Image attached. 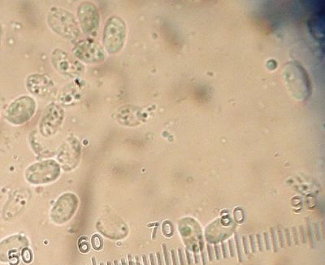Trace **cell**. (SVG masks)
<instances>
[{
	"label": "cell",
	"instance_id": "38",
	"mask_svg": "<svg viewBox=\"0 0 325 265\" xmlns=\"http://www.w3.org/2000/svg\"><path fill=\"white\" fill-rule=\"evenodd\" d=\"M157 230H158V228L157 227H155V229H154V231H153L152 234V239H155V237H156Z\"/></svg>",
	"mask_w": 325,
	"mask_h": 265
},
{
	"label": "cell",
	"instance_id": "43",
	"mask_svg": "<svg viewBox=\"0 0 325 265\" xmlns=\"http://www.w3.org/2000/svg\"><path fill=\"white\" fill-rule=\"evenodd\" d=\"M114 263H115V265H119V262H118V260H117V259L114 261Z\"/></svg>",
	"mask_w": 325,
	"mask_h": 265
},
{
	"label": "cell",
	"instance_id": "4",
	"mask_svg": "<svg viewBox=\"0 0 325 265\" xmlns=\"http://www.w3.org/2000/svg\"><path fill=\"white\" fill-rule=\"evenodd\" d=\"M37 104L32 97L27 95L20 96L7 109V120L15 125H21L34 116Z\"/></svg>",
	"mask_w": 325,
	"mask_h": 265
},
{
	"label": "cell",
	"instance_id": "21",
	"mask_svg": "<svg viewBox=\"0 0 325 265\" xmlns=\"http://www.w3.org/2000/svg\"><path fill=\"white\" fill-rule=\"evenodd\" d=\"M299 234L300 237H301V244H307V241H308V237H307V234H306L305 229H304V226H299Z\"/></svg>",
	"mask_w": 325,
	"mask_h": 265
},
{
	"label": "cell",
	"instance_id": "10",
	"mask_svg": "<svg viewBox=\"0 0 325 265\" xmlns=\"http://www.w3.org/2000/svg\"><path fill=\"white\" fill-rule=\"evenodd\" d=\"M307 222V237H308V241H309L310 247L311 248H315V241H314V234L313 230H312V224H311V220L309 218L306 219Z\"/></svg>",
	"mask_w": 325,
	"mask_h": 265
},
{
	"label": "cell",
	"instance_id": "19",
	"mask_svg": "<svg viewBox=\"0 0 325 265\" xmlns=\"http://www.w3.org/2000/svg\"><path fill=\"white\" fill-rule=\"evenodd\" d=\"M31 251L29 249H25L23 250V252H22V257H23V260H24L26 263H30L31 262Z\"/></svg>",
	"mask_w": 325,
	"mask_h": 265
},
{
	"label": "cell",
	"instance_id": "18",
	"mask_svg": "<svg viewBox=\"0 0 325 265\" xmlns=\"http://www.w3.org/2000/svg\"><path fill=\"white\" fill-rule=\"evenodd\" d=\"M314 234H315V239L318 241L321 240V234H320V230H319V222H315L314 223Z\"/></svg>",
	"mask_w": 325,
	"mask_h": 265
},
{
	"label": "cell",
	"instance_id": "17",
	"mask_svg": "<svg viewBox=\"0 0 325 265\" xmlns=\"http://www.w3.org/2000/svg\"><path fill=\"white\" fill-rule=\"evenodd\" d=\"M242 245H243L244 252L247 256H250V248H249V242H248L247 237L244 235L242 237Z\"/></svg>",
	"mask_w": 325,
	"mask_h": 265
},
{
	"label": "cell",
	"instance_id": "32",
	"mask_svg": "<svg viewBox=\"0 0 325 265\" xmlns=\"http://www.w3.org/2000/svg\"><path fill=\"white\" fill-rule=\"evenodd\" d=\"M171 256H172V261L173 265H178V259H177V253L174 249L171 250Z\"/></svg>",
	"mask_w": 325,
	"mask_h": 265
},
{
	"label": "cell",
	"instance_id": "5",
	"mask_svg": "<svg viewBox=\"0 0 325 265\" xmlns=\"http://www.w3.org/2000/svg\"><path fill=\"white\" fill-rule=\"evenodd\" d=\"M60 173V166L56 161H46L29 167L26 178L34 184H43L56 180Z\"/></svg>",
	"mask_w": 325,
	"mask_h": 265
},
{
	"label": "cell",
	"instance_id": "35",
	"mask_svg": "<svg viewBox=\"0 0 325 265\" xmlns=\"http://www.w3.org/2000/svg\"><path fill=\"white\" fill-rule=\"evenodd\" d=\"M150 260H151V265H156V263H155V256H154V254H150Z\"/></svg>",
	"mask_w": 325,
	"mask_h": 265
},
{
	"label": "cell",
	"instance_id": "2",
	"mask_svg": "<svg viewBox=\"0 0 325 265\" xmlns=\"http://www.w3.org/2000/svg\"><path fill=\"white\" fill-rule=\"evenodd\" d=\"M126 38V25L122 18L111 16L103 29V44L106 51L111 55L117 54L123 48Z\"/></svg>",
	"mask_w": 325,
	"mask_h": 265
},
{
	"label": "cell",
	"instance_id": "36",
	"mask_svg": "<svg viewBox=\"0 0 325 265\" xmlns=\"http://www.w3.org/2000/svg\"><path fill=\"white\" fill-rule=\"evenodd\" d=\"M143 264L149 265L148 260H147V255H143Z\"/></svg>",
	"mask_w": 325,
	"mask_h": 265
},
{
	"label": "cell",
	"instance_id": "27",
	"mask_svg": "<svg viewBox=\"0 0 325 265\" xmlns=\"http://www.w3.org/2000/svg\"><path fill=\"white\" fill-rule=\"evenodd\" d=\"M256 239H257V245H258L259 251L260 252L264 251V244H263V238L260 234H257L256 235Z\"/></svg>",
	"mask_w": 325,
	"mask_h": 265
},
{
	"label": "cell",
	"instance_id": "45",
	"mask_svg": "<svg viewBox=\"0 0 325 265\" xmlns=\"http://www.w3.org/2000/svg\"><path fill=\"white\" fill-rule=\"evenodd\" d=\"M100 265H104V263H100Z\"/></svg>",
	"mask_w": 325,
	"mask_h": 265
},
{
	"label": "cell",
	"instance_id": "33",
	"mask_svg": "<svg viewBox=\"0 0 325 265\" xmlns=\"http://www.w3.org/2000/svg\"><path fill=\"white\" fill-rule=\"evenodd\" d=\"M185 255H187V263L188 265H193V259L191 257V254L189 251L188 248L185 249Z\"/></svg>",
	"mask_w": 325,
	"mask_h": 265
},
{
	"label": "cell",
	"instance_id": "23",
	"mask_svg": "<svg viewBox=\"0 0 325 265\" xmlns=\"http://www.w3.org/2000/svg\"><path fill=\"white\" fill-rule=\"evenodd\" d=\"M264 239L266 250H267V251H271V250H272V246H271V242H270L269 235H268V232H264Z\"/></svg>",
	"mask_w": 325,
	"mask_h": 265
},
{
	"label": "cell",
	"instance_id": "39",
	"mask_svg": "<svg viewBox=\"0 0 325 265\" xmlns=\"http://www.w3.org/2000/svg\"><path fill=\"white\" fill-rule=\"evenodd\" d=\"M135 259H136V264L142 265L141 262H140V259H139V257L138 256H137V255H136V256H135Z\"/></svg>",
	"mask_w": 325,
	"mask_h": 265
},
{
	"label": "cell",
	"instance_id": "14",
	"mask_svg": "<svg viewBox=\"0 0 325 265\" xmlns=\"http://www.w3.org/2000/svg\"><path fill=\"white\" fill-rule=\"evenodd\" d=\"M92 246L93 248L96 250H100L103 248V240L101 239V237H99L98 234L94 235L92 237Z\"/></svg>",
	"mask_w": 325,
	"mask_h": 265
},
{
	"label": "cell",
	"instance_id": "8",
	"mask_svg": "<svg viewBox=\"0 0 325 265\" xmlns=\"http://www.w3.org/2000/svg\"><path fill=\"white\" fill-rule=\"evenodd\" d=\"M64 109L60 105L52 103L47 107L42 121L40 123V130L42 135H52L56 132L64 120Z\"/></svg>",
	"mask_w": 325,
	"mask_h": 265
},
{
	"label": "cell",
	"instance_id": "6",
	"mask_svg": "<svg viewBox=\"0 0 325 265\" xmlns=\"http://www.w3.org/2000/svg\"><path fill=\"white\" fill-rule=\"evenodd\" d=\"M73 52L80 62L89 64L101 63L106 57L103 48L92 39L82 40L78 42Z\"/></svg>",
	"mask_w": 325,
	"mask_h": 265
},
{
	"label": "cell",
	"instance_id": "9",
	"mask_svg": "<svg viewBox=\"0 0 325 265\" xmlns=\"http://www.w3.org/2000/svg\"><path fill=\"white\" fill-rule=\"evenodd\" d=\"M26 87L32 95L40 98L49 97L56 90L51 77L42 74H32L26 80Z\"/></svg>",
	"mask_w": 325,
	"mask_h": 265
},
{
	"label": "cell",
	"instance_id": "44",
	"mask_svg": "<svg viewBox=\"0 0 325 265\" xmlns=\"http://www.w3.org/2000/svg\"><path fill=\"white\" fill-rule=\"evenodd\" d=\"M107 265H111V263L110 261H107Z\"/></svg>",
	"mask_w": 325,
	"mask_h": 265
},
{
	"label": "cell",
	"instance_id": "29",
	"mask_svg": "<svg viewBox=\"0 0 325 265\" xmlns=\"http://www.w3.org/2000/svg\"><path fill=\"white\" fill-rule=\"evenodd\" d=\"M178 257L180 265H185V260H184V251L182 248H178Z\"/></svg>",
	"mask_w": 325,
	"mask_h": 265
},
{
	"label": "cell",
	"instance_id": "3",
	"mask_svg": "<svg viewBox=\"0 0 325 265\" xmlns=\"http://www.w3.org/2000/svg\"><path fill=\"white\" fill-rule=\"evenodd\" d=\"M52 66L59 74L70 78H77L84 72V66L78 59L64 50L55 49L51 56Z\"/></svg>",
	"mask_w": 325,
	"mask_h": 265
},
{
	"label": "cell",
	"instance_id": "26",
	"mask_svg": "<svg viewBox=\"0 0 325 265\" xmlns=\"http://www.w3.org/2000/svg\"><path fill=\"white\" fill-rule=\"evenodd\" d=\"M206 251H207V254H208L209 261H213L214 260V251H213V248L210 244H206Z\"/></svg>",
	"mask_w": 325,
	"mask_h": 265
},
{
	"label": "cell",
	"instance_id": "34",
	"mask_svg": "<svg viewBox=\"0 0 325 265\" xmlns=\"http://www.w3.org/2000/svg\"><path fill=\"white\" fill-rule=\"evenodd\" d=\"M156 256L157 260H158V265H164V262H163L162 256H161L160 252H157Z\"/></svg>",
	"mask_w": 325,
	"mask_h": 265
},
{
	"label": "cell",
	"instance_id": "25",
	"mask_svg": "<svg viewBox=\"0 0 325 265\" xmlns=\"http://www.w3.org/2000/svg\"><path fill=\"white\" fill-rule=\"evenodd\" d=\"M228 248H229L230 256L232 258L235 257L236 252H235V248H234V239L228 240Z\"/></svg>",
	"mask_w": 325,
	"mask_h": 265
},
{
	"label": "cell",
	"instance_id": "7",
	"mask_svg": "<svg viewBox=\"0 0 325 265\" xmlns=\"http://www.w3.org/2000/svg\"><path fill=\"white\" fill-rule=\"evenodd\" d=\"M78 18L81 30L88 35H95L99 29L100 14L93 3L85 1L78 8Z\"/></svg>",
	"mask_w": 325,
	"mask_h": 265
},
{
	"label": "cell",
	"instance_id": "20",
	"mask_svg": "<svg viewBox=\"0 0 325 265\" xmlns=\"http://www.w3.org/2000/svg\"><path fill=\"white\" fill-rule=\"evenodd\" d=\"M285 237H286V240H285V241H286V244H287L289 247L291 248L292 246H293V241H292L291 234H290L289 228H286V229H285Z\"/></svg>",
	"mask_w": 325,
	"mask_h": 265
},
{
	"label": "cell",
	"instance_id": "30",
	"mask_svg": "<svg viewBox=\"0 0 325 265\" xmlns=\"http://www.w3.org/2000/svg\"><path fill=\"white\" fill-rule=\"evenodd\" d=\"M214 250L216 260H220L221 259V251H220V246L218 244H215Z\"/></svg>",
	"mask_w": 325,
	"mask_h": 265
},
{
	"label": "cell",
	"instance_id": "16",
	"mask_svg": "<svg viewBox=\"0 0 325 265\" xmlns=\"http://www.w3.org/2000/svg\"><path fill=\"white\" fill-rule=\"evenodd\" d=\"M163 252H164V256H165V264L171 265L170 255H169V249L166 244H164L162 245Z\"/></svg>",
	"mask_w": 325,
	"mask_h": 265
},
{
	"label": "cell",
	"instance_id": "42",
	"mask_svg": "<svg viewBox=\"0 0 325 265\" xmlns=\"http://www.w3.org/2000/svg\"><path fill=\"white\" fill-rule=\"evenodd\" d=\"M121 263H122V265H125V259H121Z\"/></svg>",
	"mask_w": 325,
	"mask_h": 265
},
{
	"label": "cell",
	"instance_id": "28",
	"mask_svg": "<svg viewBox=\"0 0 325 265\" xmlns=\"http://www.w3.org/2000/svg\"><path fill=\"white\" fill-rule=\"evenodd\" d=\"M193 251H194V258H195V264H199V263H200V257H199V255H198V248H197V246H194Z\"/></svg>",
	"mask_w": 325,
	"mask_h": 265
},
{
	"label": "cell",
	"instance_id": "40",
	"mask_svg": "<svg viewBox=\"0 0 325 265\" xmlns=\"http://www.w3.org/2000/svg\"><path fill=\"white\" fill-rule=\"evenodd\" d=\"M92 263H93V265H96V258H92Z\"/></svg>",
	"mask_w": 325,
	"mask_h": 265
},
{
	"label": "cell",
	"instance_id": "24",
	"mask_svg": "<svg viewBox=\"0 0 325 265\" xmlns=\"http://www.w3.org/2000/svg\"><path fill=\"white\" fill-rule=\"evenodd\" d=\"M292 234H293V241L296 246L299 245V237H298V233H297V229L295 226L292 227Z\"/></svg>",
	"mask_w": 325,
	"mask_h": 265
},
{
	"label": "cell",
	"instance_id": "31",
	"mask_svg": "<svg viewBox=\"0 0 325 265\" xmlns=\"http://www.w3.org/2000/svg\"><path fill=\"white\" fill-rule=\"evenodd\" d=\"M221 249H222L223 257H224V259H228V247H227V244H225V242H222V244H221Z\"/></svg>",
	"mask_w": 325,
	"mask_h": 265
},
{
	"label": "cell",
	"instance_id": "11",
	"mask_svg": "<svg viewBox=\"0 0 325 265\" xmlns=\"http://www.w3.org/2000/svg\"><path fill=\"white\" fill-rule=\"evenodd\" d=\"M235 238V244H236L237 252H238V261L239 263H242L243 262V256H242V246H241V240L239 235L238 234H235L234 236Z\"/></svg>",
	"mask_w": 325,
	"mask_h": 265
},
{
	"label": "cell",
	"instance_id": "37",
	"mask_svg": "<svg viewBox=\"0 0 325 265\" xmlns=\"http://www.w3.org/2000/svg\"><path fill=\"white\" fill-rule=\"evenodd\" d=\"M128 259H129V265H134L133 259H132V255H131L130 254H129V255H128Z\"/></svg>",
	"mask_w": 325,
	"mask_h": 265
},
{
	"label": "cell",
	"instance_id": "41",
	"mask_svg": "<svg viewBox=\"0 0 325 265\" xmlns=\"http://www.w3.org/2000/svg\"><path fill=\"white\" fill-rule=\"evenodd\" d=\"M1 38H2V30H1V27H0V44H1Z\"/></svg>",
	"mask_w": 325,
	"mask_h": 265
},
{
	"label": "cell",
	"instance_id": "12",
	"mask_svg": "<svg viewBox=\"0 0 325 265\" xmlns=\"http://www.w3.org/2000/svg\"><path fill=\"white\" fill-rule=\"evenodd\" d=\"M270 234H271V239H272V249L274 252L276 253L279 249L278 245L277 237H276V231L273 227L270 228Z\"/></svg>",
	"mask_w": 325,
	"mask_h": 265
},
{
	"label": "cell",
	"instance_id": "13",
	"mask_svg": "<svg viewBox=\"0 0 325 265\" xmlns=\"http://www.w3.org/2000/svg\"><path fill=\"white\" fill-rule=\"evenodd\" d=\"M199 251H200L202 265H206V263H207V257H206V252H205L204 241L202 240V237L199 238Z\"/></svg>",
	"mask_w": 325,
	"mask_h": 265
},
{
	"label": "cell",
	"instance_id": "1",
	"mask_svg": "<svg viewBox=\"0 0 325 265\" xmlns=\"http://www.w3.org/2000/svg\"><path fill=\"white\" fill-rule=\"evenodd\" d=\"M48 22L50 28L65 39L74 41L81 36V30L75 16L64 8H51L48 12Z\"/></svg>",
	"mask_w": 325,
	"mask_h": 265
},
{
	"label": "cell",
	"instance_id": "15",
	"mask_svg": "<svg viewBox=\"0 0 325 265\" xmlns=\"http://www.w3.org/2000/svg\"><path fill=\"white\" fill-rule=\"evenodd\" d=\"M277 237L280 247L282 248H285V247H286V241H285V238H284L283 232H282V228H281L280 226H277Z\"/></svg>",
	"mask_w": 325,
	"mask_h": 265
},
{
	"label": "cell",
	"instance_id": "22",
	"mask_svg": "<svg viewBox=\"0 0 325 265\" xmlns=\"http://www.w3.org/2000/svg\"><path fill=\"white\" fill-rule=\"evenodd\" d=\"M249 239H250V249H251V252L253 254L256 253V251H257V248H256V238H254V236L253 234H250L249 236Z\"/></svg>",
	"mask_w": 325,
	"mask_h": 265
}]
</instances>
